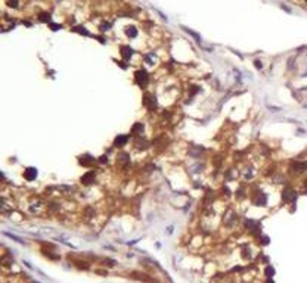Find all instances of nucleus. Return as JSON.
<instances>
[{
	"label": "nucleus",
	"mask_w": 307,
	"mask_h": 283,
	"mask_svg": "<svg viewBox=\"0 0 307 283\" xmlns=\"http://www.w3.org/2000/svg\"><path fill=\"white\" fill-rule=\"evenodd\" d=\"M136 83H139L141 86H145L148 83V72L145 69H139L136 72Z\"/></svg>",
	"instance_id": "f257e3e1"
},
{
	"label": "nucleus",
	"mask_w": 307,
	"mask_h": 283,
	"mask_svg": "<svg viewBox=\"0 0 307 283\" xmlns=\"http://www.w3.org/2000/svg\"><path fill=\"white\" fill-rule=\"evenodd\" d=\"M295 198H297V193L292 189H285L284 190V199L285 201H294Z\"/></svg>",
	"instance_id": "f03ea898"
},
{
	"label": "nucleus",
	"mask_w": 307,
	"mask_h": 283,
	"mask_svg": "<svg viewBox=\"0 0 307 283\" xmlns=\"http://www.w3.org/2000/svg\"><path fill=\"white\" fill-rule=\"evenodd\" d=\"M37 175V170L36 168H27L25 170V179L27 180H34Z\"/></svg>",
	"instance_id": "7ed1b4c3"
},
{
	"label": "nucleus",
	"mask_w": 307,
	"mask_h": 283,
	"mask_svg": "<svg viewBox=\"0 0 307 283\" xmlns=\"http://www.w3.org/2000/svg\"><path fill=\"white\" fill-rule=\"evenodd\" d=\"M131 53H133V50H131L130 47H121V55H123V59L124 61H129L131 56Z\"/></svg>",
	"instance_id": "20e7f679"
},
{
	"label": "nucleus",
	"mask_w": 307,
	"mask_h": 283,
	"mask_svg": "<svg viewBox=\"0 0 307 283\" xmlns=\"http://www.w3.org/2000/svg\"><path fill=\"white\" fill-rule=\"evenodd\" d=\"M93 180H95V173H87V174L83 175V179H81V181H83L84 184H90Z\"/></svg>",
	"instance_id": "39448f33"
},
{
	"label": "nucleus",
	"mask_w": 307,
	"mask_h": 283,
	"mask_svg": "<svg viewBox=\"0 0 307 283\" xmlns=\"http://www.w3.org/2000/svg\"><path fill=\"white\" fill-rule=\"evenodd\" d=\"M127 136H118L117 139H115V144L117 146H123V144H125V142H127Z\"/></svg>",
	"instance_id": "423d86ee"
},
{
	"label": "nucleus",
	"mask_w": 307,
	"mask_h": 283,
	"mask_svg": "<svg viewBox=\"0 0 307 283\" xmlns=\"http://www.w3.org/2000/svg\"><path fill=\"white\" fill-rule=\"evenodd\" d=\"M127 33H129V34L131 33V37H136V34H137V30H136L135 27L131 25V27H129V28H127Z\"/></svg>",
	"instance_id": "0eeeda50"
},
{
	"label": "nucleus",
	"mask_w": 307,
	"mask_h": 283,
	"mask_svg": "<svg viewBox=\"0 0 307 283\" xmlns=\"http://www.w3.org/2000/svg\"><path fill=\"white\" fill-rule=\"evenodd\" d=\"M40 19H42V21H47V19H49V13H44V15H40Z\"/></svg>",
	"instance_id": "6e6552de"
},
{
	"label": "nucleus",
	"mask_w": 307,
	"mask_h": 283,
	"mask_svg": "<svg viewBox=\"0 0 307 283\" xmlns=\"http://www.w3.org/2000/svg\"><path fill=\"white\" fill-rule=\"evenodd\" d=\"M254 63H255V67H257V68H261V62H258V61H255V62H254Z\"/></svg>",
	"instance_id": "1a4fd4ad"
}]
</instances>
